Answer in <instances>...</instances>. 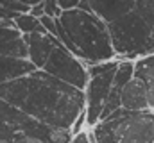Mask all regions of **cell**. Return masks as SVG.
<instances>
[{
    "mask_svg": "<svg viewBox=\"0 0 154 143\" xmlns=\"http://www.w3.org/2000/svg\"><path fill=\"white\" fill-rule=\"evenodd\" d=\"M0 100L52 131H72L84 113V91L43 70L0 84Z\"/></svg>",
    "mask_w": 154,
    "mask_h": 143,
    "instance_id": "1",
    "label": "cell"
},
{
    "mask_svg": "<svg viewBox=\"0 0 154 143\" xmlns=\"http://www.w3.org/2000/svg\"><path fill=\"white\" fill-rule=\"evenodd\" d=\"M57 20L75 48L77 59L86 61L90 66L113 59L115 52L111 47L108 25L93 13L81 9L61 11Z\"/></svg>",
    "mask_w": 154,
    "mask_h": 143,
    "instance_id": "2",
    "label": "cell"
},
{
    "mask_svg": "<svg viewBox=\"0 0 154 143\" xmlns=\"http://www.w3.org/2000/svg\"><path fill=\"white\" fill-rule=\"evenodd\" d=\"M93 143H154V113L116 109L91 132Z\"/></svg>",
    "mask_w": 154,
    "mask_h": 143,
    "instance_id": "3",
    "label": "cell"
},
{
    "mask_svg": "<svg viewBox=\"0 0 154 143\" xmlns=\"http://www.w3.org/2000/svg\"><path fill=\"white\" fill-rule=\"evenodd\" d=\"M106 25L115 56L145 57L154 54V29L134 9Z\"/></svg>",
    "mask_w": 154,
    "mask_h": 143,
    "instance_id": "4",
    "label": "cell"
},
{
    "mask_svg": "<svg viewBox=\"0 0 154 143\" xmlns=\"http://www.w3.org/2000/svg\"><path fill=\"white\" fill-rule=\"evenodd\" d=\"M56 132L0 100V143H57Z\"/></svg>",
    "mask_w": 154,
    "mask_h": 143,
    "instance_id": "5",
    "label": "cell"
},
{
    "mask_svg": "<svg viewBox=\"0 0 154 143\" xmlns=\"http://www.w3.org/2000/svg\"><path fill=\"white\" fill-rule=\"evenodd\" d=\"M116 65L118 61H108L88 66V84L84 88V113H86V123L90 127H95L100 120L104 102L113 84Z\"/></svg>",
    "mask_w": 154,
    "mask_h": 143,
    "instance_id": "6",
    "label": "cell"
},
{
    "mask_svg": "<svg viewBox=\"0 0 154 143\" xmlns=\"http://www.w3.org/2000/svg\"><path fill=\"white\" fill-rule=\"evenodd\" d=\"M41 70L52 75L54 79H57L65 84H70L81 91H84V88L88 84V66H84L63 45H57L52 50L50 57L47 59V63Z\"/></svg>",
    "mask_w": 154,
    "mask_h": 143,
    "instance_id": "7",
    "label": "cell"
},
{
    "mask_svg": "<svg viewBox=\"0 0 154 143\" xmlns=\"http://www.w3.org/2000/svg\"><path fill=\"white\" fill-rule=\"evenodd\" d=\"M23 41L27 45V59L32 63V66L36 70H41L47 63V59L50 57L52 50L61 45L54 36H50L48 32L47 34H27L23 36Z\"/></svg>",
    "mask_w": 154,
    "mask_h": 143,
    "instance_id": "8",
    "label": "cell"
},
{
    "mask_svg": "<svg viewBox=\"0 0 154 143\" xmlns=\"http://www.w3.org/2000/svg\"><path fill=\"white\" fill-rule=\"evenodd\" d=\"M90 11L104 23H111L134 9V0H88Z\"/></svg>",
    "mask_w": 154,
    "mask_h": 143,
    "instance_id": "9",
    "label": "cell"
},
{
    "mask_svg": "<svg viewBox=\"0 0 154 143\" xmlns=\"http://www.w3.org/2000/svg\"><path fill=\"white\" fill-rule=\"evenodd\" d=\"M120 106L127 111H149L147 100V90L143 82L136 77H133L120 93Z\"/></svg>",
    "mask_w": 154,
    "mask_h": 143,
    "instance_id": "10",
    "label": "cell"
},
{
    "mask_svg": "<svg viewBox=\"0 0 154 143\" xmlns=\"http://www.w3.org/2000/svg\"><path fill=\"white\" fill-rule=\"evenodd\" d=\"M0 57L27 59V45L14 27L0 29Z\"/></svg>",
    "mask_w": 154,
    "mask_h": 143,
    "instance_id": "11",
    "label": "cell"
},
{
    "mask_svg": "<svg viewBox=\"0 0 154 143\" xmlns=\"http://www.w3.org/2000/svg\"><path fill=\"white\" fill-rule=\"evenodd\" d=\"M36 70L29 59H16V57H0V84L25 77Z\"/></svg>",
    "mask_w": 154,
    "mask_h": 143,
    "instance_id": "12",
    "label": "cell"
},
{
    "mask_svg": "<svg viewBox=\"0 0 154 143\" xmlns=\"http://www.w3.org/2000/svg\"><path fill=\"white\" fill-rule=\"evenodd\" d=\"M134 77L140 79L147 90L149 111L154 113V54L136 59L134 63Z\"/></svg>",
    "mask_w": 154,
    "mask_h": 143,
    "instance_id": "13",
    "label": "cell"
},
{
    "mask_svg": "<svg viewBox=\"0 0 154 143\" xmlns=\"http://www.w3.org/2000/svg\"><path fill=\"white\" fill-rule=\"evenodd\" d=\"M13 23H14V29H16L22 36L34 34V32H38V34H47V31L43 29L39 18L29 14V13H27V14H20Z\"/></svg>",
    "mask_w": 154,
    "mask_h": 143,
    "instance_id": "14",
    "label": "cell"
},
{
    "mask_svg": "<svg viewBox=\"0 0 154 143\" xmlns=\"http://www.w3.org/2000/svg\"><path fill=\"white\" fill-rule=\"evenodd\" d=\"M134 11L154 29V0H134Z\"/></svg>",
    "mask_w": 154,
    "mask_h": 143,
    "instance_id": "15",
    "label": "cell"
},
{
    "mask_svg": "<svg viewBox=\"0 0 154 143\" xmlns=\"http://www.w3.org/2000/svg\"><path fill=\"white\" fill-rule=\"evenodd\" d=\"M0 5L9 9V11H13V13H16V14H27L31 11V7L22 4L20 0H0Z\"/></svg>",
    "mask_w": 154,
    "mask_h": 143,
    "instance_id": "16",
    "label": "cell"
},
{
    "mask_svg": "<svg viewBox=\"0 0 154 143\" xmlns=\"http://www.w3.org/2000/svg\"><path fill=\"white\" fill-rule=\"evenodd\" d=\"M61 14V9L57 5V0H43V16L57 18Z\"/></svg>",
    "mask_w": 154,
    "mask_h": 143,
    "instance_id": "17",
    "label": "cell"
},
{
    "mask_svg": "<svg viewBox=\"0 0 154 143\" xmlns=\"http://www.w3.org/2000/svg\"><path fill=\"white\" fill-rule=\"evenodd\" d=\"M90 141H91V134H88L86 131H81V132L74 134L68 143H90Z\"/></svg>",
    "mask_w": 154,
    "mask_h": 143,
    "instance_id": "18",
    "label": "cell"
},
{
    "mask_svg": "<svg viewBox=\"0 0 154 143\" xmlns=\"http://www.w3.org/2000/svg\"><path fill=\"white\" fill-rule=\"evenodd\" d=\"M18 16L20 14H16V13H13V11H9V9H5V7L0 5V20H4V22H14Z\"/></svg>",
    "mask_w": 154,
    "mask_h": 143,
    "instance_id": "19",
    "label": "cell"
},
{
    "mask_svg": "<svg viewBox=\"0 0 154 143\" xmlns=\"http://www.w3.org/2000/svg\"><path fill=\"white\" fill-rule=\"evenodd\" d=\"M57 5L61 11H70V9H77L79 0H57Z\"/></svg>",
    "mask_w": 154,
    "mask_h": 143,
    "instance_id": "20",
    "label": "cell"
},
{
    "mask_svg": "<svg viewBox=\"0 0 154 143\" xmlns=\"http://www.w3.org/2000/svg\"><path fill=\"white\" fill-rule=\"evenodd\" d=\"M29 14H32V16H36V18H41V16H43V2L38 4V5H32L31 11H29Z\"/></svg>",
    "mask_w": 154,
    "mask_h": 143,
    "instance_id": "21",
    "label": "cell"
},
{
    "mask_svg": "<svg viewBox=\"0 0 154 143\" xmlns=\"http://www.w3.org/2000/svg\"><path fill=\"white\" fill-rule=\"evenodd\" d=\"M22 4H25V5H29V7H32V5H38V4H41L43 0H20Z\"/></svg>",
    "mask_w": 154,
    "mask_h": 143,
    "instance_id": "22",
    "label": "cell"
}]
</instances>
